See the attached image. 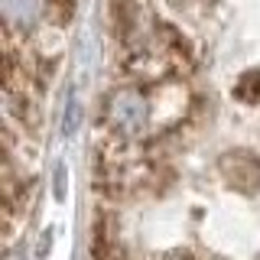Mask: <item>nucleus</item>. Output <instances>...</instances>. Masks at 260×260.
<instances>
[{
	"mask_svg": "<svg viewBox=\"0 0 260 260\" xmlns=\"http://www.w3.org/2000/svg\"><path fill=\"white\" fill-rule=\"evenodd\" d=\"M221 173L231 179V185L250 192V189H257V182H260V162L250 156V153H224Z\"/></svg>",
	"mask_w": 260,
	"mask_h": 260,
	"instance_id": "obj_1",
	"label": "nucleus"
}]
</instances>
